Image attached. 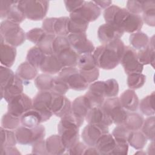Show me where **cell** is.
I'll use <instances>...</instances> for the list:
<instances>
[{"label":"cell","instance_id":"cell-1","mask_svg":"<svg viewBox=\"0 0 155 155\" xmlns=\"http://www.w3.org/2000/svg\"><path fill=\"white\" fill-rule=\"evenodd\" d=\"M125 46L120 39L98 46L93 54L97 67L104 70L116 68L120 64Z\"/></svg>","mask_w":155,"mask_h":155},{"label":"cell","instance_id":"cell-2","mask_svg":"<svg viewBox=\"0 0 155 155\" xmlns=\"http://www.w3.org/2000/svg\"><path fill=\"white\" fill-rule=\"evenodd\" d=\"M0 34L6 44L15 47L22 45L26 39V33L19 25L8 20L1 22Z\"/></svg>","mask_w":155,"mask_h":155},{"label":"cell","instance_id":"cell-3","mask_svg":"<svg viewBox=\"0 0 155 155\" xmlns=\"http://www.w3.org/2000/svg\"><path fill=\"white\" fill-rule=\"evenodd\" d=\"M18 4L26 18L31 21H40L47 15L49 2L41 0H24L18 1Z\"/></svg>","mask_w":155,"mask_h":155},{"label":"cell","instance_id":"cell-4","mask_svg":"<svg viewBox=\"0 0 155 155\" xmlns=\"http://www.w3.org/2000/svg\"><path fill=\"white\" fill-rule=\"evenodd\" d=\"M79 127L70 119L62 117L58 125V133L67 150L79 142Z\"/></svg>","mask_w":155,"mask_h":155},{"label":"cell","instance_id":"cell-5","mask_svg":"<svg viewBox=\"0 0 155 155\" xmlns=\"http://www.w3.org/2000/svg\"><path fill=\"white\" fill-rule=\"evenodd\" d=\"M15 133L18 143L33 145L44 139L45 129L42 125H39L34 128H27L22 125L18 127Z\"/></svg>","mask_w":155,"mask_h":155},{"label":"cell","instance_id":"cell-6","mask_svg":"<svg viewBox=\"0 0 155 155\" xmlns=\"http://www.w3.org/2000/svg\"><path fill=\"white\" fill-rule=\"evenodd\" d=\"M58 76L66 83L69 89L76 91L85 90L88 87V83L75 67H64L59 73Z\"/></svg>","mask_w":155,"mask_h":155},{"label":"cell","instance_id":"cell-7","mask_svg":"<svg viewBox=\"0 0 155 155\" xmlns=\"http://www.w3.org/2000/svg\"><path fill=\"white\" fill-rule=\"evenodd\" d=\"M101 107L110 117L114 124L122 125L125 121L128 111L122 107L119 97H113L106 99Z\"/></svg>","mask_w":155,"mask_h":155},{"label":"cell","instance_id":"cell-8","mask_svg":"<svg viewBox=\"0 0 155 155\" xmlns=\"http://www.w3.org/2000/svg\"><path fill=\"white\" fill-rule=\"evenodd\" d=\"M101 8L92 1H85L82 6L76 11L70 13V19L89 24L96 21L100 16Z\"/></svg>","mask_w":155,"mask_h":155},{"label":"cell","instance_id":"cell-9","mask_svg":"<svg viewBox=\"0 0 155 155\" xmlns=\"http://www.w3.org/2000/svg\"><path fill=\"white\" fill-rule=\"evenodd\" d=\"M51 101L52 93L50 91H40L32 100V108L40 113L42 122L49 120L53 115L50 110Z\"/></svg>","mask_w":155,"mask_h":155},{"label":"cell","instance_id":"cell-10","mask_svg":"<svg viewBox=\"0 0 155 155\" xmlns=\"http://www.w3.org/2000/svg\"><path fill=\"white\" fill-rule=\"evenodd\" d=\"M120 63L127 74L141 73L143 69V65L139 62L137 59L135 49L128 45L125 46Z\"/></svg>","mask_w":155,"mask_h":155},{"label":"cell","instance_id":"cell-11","mask_svg":"<svg viewBox=\"0 0 155 155\" xmlns=\"http://www.w3.org/2000/svg\"><path fill=\"white\" fill-rule=\"evenodd\" d=\"M91 107L85 96H81L73 101L71 104V111L68 115L79 127H81Z\"/></svg>","mask_w":155,"mask_h":155},{"label":"cell","instance_id":"cell-12","mask_svg":"<svg viewBox=\"0 0 155 155\" xmlns=\"http://www.w3.org/2000/svg\"><path fill=\"white\" fill-rule=\"evenodd\" d=\"M7 103V112L19 117L31 110L33 105L31 99L23 93L14 97Z\"/></svg>","mask_w":155,"mask_h":155},{"label":"cell","instance_id":"cell-13","mask_svg":"<svg viewBox=\"0 0 155 155\" xmlns=\"http://www.w3.org/2000/svg\"><path fill=\"white\" fill-rule=\"evenodd\" d=\"M91 108L101 107L105 101V81H95L90 85L88 91L84 94Z\"/></svg>","mask_w":155,"mask_h":155},{"label":"cell","instance_id":"cell-14","mask_svg":"<svg viewBox=\"0 0 155 155\" xmlns=\"http://www.w3.org/2000/svg\"><path fill=\"white\" fill-rule=\"evenodd\" d=\"M108 126L88 124L83 128L81 137L86 145L95 147L99 139L103 134L108 133Z\"/></svg>","mask_w":155,"mask_h":155},{"label":"cell","instance_id":"cell-15","mask_svg":"<svg viewBox=\"0 0 155 155\" xmlns=\"http://www.w3.org/2000/svg\"><path fill=\"white\" fill-rule=\"evenodd\" d=\"M129 14L130 12L127 8H120L116 5H111L105 9L104 18L107 24L114 25L122 30V27Z\"/></svg>","mask_w":155,"mask_h":155},{"label":"cell","instance_id":"cell-16","mask_svg":"<svg viewBox=\"0 0 155 155\" xmlns=\"http://www.w3.org/2000/svg\"><path fill=\"white\" fill-rule=\"evenodd\" d=\"M67 38L70 42L71 47L79 55L92 53L95 50L93 42L87 38L86 33L69 34L67 36Z\"/></svg>","mask_w":155,"mask_h":155},{"label":"cell","instance_id":"cell-17","mask_svg":"<svg viewBox=\"0 0 155 155\" xmlns=\"http://www.w3.org/2000/svg\"><path fill=\"white\" fill-rule=\"evenodd\" d=\"M51 93L52 101L50 110L53 114L56 116L61 118L64 117L71 111V101L64 95Z\"/></svg>","mask_w":155,"mask_h":155},{"label":"cell","instance_id":"cell-18","mask_svg":"<svg viewBox=\"0 0 155 155\" xmlns=\"http://www.w3.org/2000/svg\"><path fill=\"white\" fill-rule=\"evenodd\" d=\"M124 33V31L119 27L107 23L100 25L97 30L99 40L102 44L120 39Z\"/></svg>","mask_w":155,"mask_h":155},{"label":"cell","instance_id":"cell-19","mask_svg":"<svg viewBox=\"0 0 155 155\" xmlns=\"http://www.w3.org/2000/svg\"><path fill=\"white\" fill-rule=\"evenodd\" d=\"M85 120L88 124L110 126L113 124L110 117L101 107L91 108L87 113Z\"/></svg>","mask_w":155,"mask_h":155},{"label":"cell","instance_id":"cell-20","mask_svg":"<svg viewBox=\"0 0 155 155\" xmlns=\"http://www.w3.org/2000/svg\"><path fill=\"white\" fill-rule=\"evenodd\" d=\"M122 107L127 111H136L139 104V98L133 90L128 89L124 91L119 97Z\"/></svg>","mask_w":155,"mask_h":155},{"label":"cell","instance_id":"cell-21","mask_svg":"<svg viewBox=\"0 0 155 155\" xmlns=\"http://www.w3.org/2000/svg\"><path fill=\"white\" fill-rule=\"evenodd\" d=\"M39 68L44 73L51 75L59 73L64 67L58 57L55 54H51L45 56Z\"/></svg>","mask_w":155,"mask_h":155},{"label":"cell","instance_id":"cell-22","mask_svg":"<svg viewBox=\"0 0 155 155\" xmlns=\"http://www.w3.org/2000/svg\"><path fill=\"white\" fill-rule=\"evenodd\" d=\"M116 146V140L111 134L109 133L103 134L97 140L95 147L99 154H112Z\"/></svg>","mask_w":155,"mask_h":155},{"label":"cell","instance_id":"cell-23","mask_svg":"<svg viewBox=\"0 0 155 155\" xmlns=\"http://www.w3.org/2000/svg\"><path fill=\"white\" fill-rule=\"evenodd\" d=\"M24 82L16 75L14 81L4 89H1V99L4 98L8 102L14 97L23 93Z\"/></svg>","mask_w":155,"mask_h":155},{"label":"cell","instance_id":"cell-24","mask_svg":"<svg viewBox=\"0 0 155 155\" xmlns=\"http://www.w3.org/2000/svg\"><path fill=\"white\" fill-rule=\"evenodd\" d=\"M137 59L141 64L143 65L150 64L154 67L155 58L154 36L150 39L148 45L145 48L140 50L137 53Z\"/></svg>","mask_w":155,"mask_h":155},{"label":"cell","instance_id":"cell-25","mask_svg":"<svg viewBox=\"0 0 155 155\" xmlns=\"http://www.w3.org/2000/svg\"><path fill=\"white\" fill-rule=\"evenodd\" d=\"M16 49L15 47L7 44H0V60L1 65L10 68L11 67L16 59Z\"/></svg>","mask_w":155,"mask_h":155},{"label":"cell","instance_id":"cell-26","mask_svg":"<svg viewBox=\"0 0 155 155\" xmlns=\"http://www.w3.org/2000/svg\"><path fill=\"white\" fill-rule=\"evenodd\" d=\"M48 154H62L67 150L60 135H51L45 140Z\"/></svg>","mask_w":155,"mask_h":155},{"label":"cell","instance_id":"cell-27","mask_svg":"<svg viewBox=\"0 0 155 155\" xmlns=\"http://www.w3.org/2000/svg\"><path fill=\"white\" fill-rule=\"evenodd\" d=\"M64 67H75L77 66L79 54L71 47L67 48L55 54Z\"/></svg>","mask_w":155,"mask_h":155},{"label":"cell","instance_id":"cell-28","mask_svg":"<svg viewBox=\"0 0 155 155\" xmlns=\"http://www.w3.org/2000/svg\"><path fill=\"white\" fill-rule=\"evenodd\" d=\"M143 23V21L142 16L139 15H134L130 13L122 27V30L124 32L131 34L140 31Z\"/></svg>","mask_w":155,"mask_h":155},{"label":"cell","instance_id":"cell-29","mask_svg":"<svg viewBox=\"0 0 155 155\" xmlns=\"http://www.w3.org/2000/svg\"><path fill=\"white\" fill-rule=\"evenodd\" d=\"M15 74L23 82H28L29 81L33 80L34 78H36L38 70L37 68L26 61L22 62L18 66Z\"/></svg>","mask_w":155,"mask_h":155},{"label":"cell","instance_id":"cell-30","mask_svg":"<svg viewBox=\"0 0 155 155\" xmlns=\"http://www.w3.org/2000/svg\"><path fill=\"white\" fill-rule=\"evenodd\" d=\"M20 120L21 125L27 128H34L42 122L40 113L33 108L23 114Z\"/></svg>","mask_w":155,"mask_h":155},{"label":"cell","instance_id":"cell-31","mask_svg":"<svg viewBox=\"0 0 155 155\" xmlns=\"http://www.w3.org/2000/svg\"><path fill=\"white\" fill-rule=\"evenodd\" d=\"M143 121L144 118L140 114L128 111L126 120L122 125L130 131H137L141 129Z\"/></svg>","mask_w":155,"mask_h":155},{"label":"cell","instance_id":"cell-32","mask_svg":"<svg viewBox=\"0 0 155 155\" xmlns=\"http://www.w3.org/2000/svg\"><path fill=\"white\" fill-rule=\"evenodd\" d=\"M46 56L43 51L36 45L31 47L28 51L26 60L30 64L38 68L40 67Z\"/></svg>","mask_w":155,"mask_h":155},{"label":"cell","instance_id":"cell-33","mask_svg":"<svg viewBox=\"0 0 155 155\" xmlns=\"http://www.w3.org/2000/svg\"><path fill=\"white\" fill-rule=\"evenodd\" d=\"M142 19L151 27L155 25V2L153 1H143Z\"/></svg>","mask_w":155,"mask_h":155},{"label":"cell","instance_id":"cell-34","mask_svg":"<svg viewBox=\"0 0 155 155\" xmlns=\"http://www.w3.org/2000/svg\"><path fill=\"white\" fill-rule=\"evenodd\" d=\"M150 39L148 36L142 31H137L131 33L129 37V41L131 47L136 50H142L145 48L148 43Z\"/></svg>","mask_w":155,"mask_h":155},{"label":"cell","instance_id":"cell-35","mask_svg":"<svg viewBox=\"0 0 155 155\" xmlns=\"http://www.w3.org/2000/svg\"><path fill=\"white\" fill-rule=\"evenodd\" d=\"M77 65L80 72L91 71L97 67L91 53L80 55Z\"/></svg>","mask_w":155,"mask_h":155},{"label":"cell","instance_id":"cell-36","mask_svg":"<svg viewBox=\"0 0 155 155\" xmlns=\"http://www.w3.org/2000/svg\"><path fill=\"white\" fill-rule=\"evenodd\" d=\"M147 139L142 131H131L128 138V143L136 150L142 149L147 142Z\"/></svg>","mask_w":155,"mask_h":155},{"label":"cell","instance_id":"cell-37","mask_svg":"<svg viewBox=\"0 0 155 155\" xmlns=\"http://www.w3.org/2000/svg\"><path fill=\"white\" fill-rule=\"evenodd\" d=\"M154 91H153L150 95L147 96L143 98L140 104H139V107L141 113L147 116L154 115Z\"/></svg>","mask_w":155,"mask_h":155},{"label":"cell","instance_id":"cell-38","mask_svg":"<svg viewBox=\"0 0 155 155\" xmlns=\"http://www.w3.org/2000/svg\"><path fill=\"white\" fill-rule=\"evenodd\" d=\"M69 18L63 16L55 18L53 24V34L56 36H67L70 33L68 31Z\"/></svg>","mask_w":155,"mask_h":155},{"label":"cell","instance_id":"cell-39","mask_svg":"<svg viewBox=\"0 0 155 155\" xmlns=\"http://www.w3.org/2000/svg\"><path fill=\"white\" fill-rule=\"evenodd\" d=\"M54 77L50 74L42 73L35 79V84L39 91H51L53 86Z\"/></svg>","mask_w":155,"mask_h":155},{"label":"cell","instance_id":"cell-40","mask_svg":"<svg viewBox=\"0 0 155 155\" xmlns=\"http://www.w3.org/2000/svg\"><path fill=\"white\" fill-rule=\"evenodd\" d=\"M18 1H14V3L12 5L6 16L5 20L19 24L26 18V17L22 10L18 6Z\"/></svg>","mask_w":155,"mask_h":155},{"label":"cell","instance_id":"cell-41","mask_svg":"<svg viewBox=\"0 0 155 155\" xmlns=\"http://www.w3.org/2000/svg\"><path fill=\"white\" fill-rule=\"evenodd\" d=\"M0 137H1V147L0 148L15 147L16 144L17 140L15 136V133L10 130H7L2 127L0 128Z\"/></svg>","mask_w":155,"mask_h":155},{"label":"cell","instance_id":"cell-42","mask_svg":"<svg viewBox=\"0 0 155 155\" xmlns=\"http://www.w3.org/2000/svg\"><path fill=\"white\" fill-rule=\"evenodd\" d=\"M16 74L10 68L3 65L0 67L1 89H4L15 80Z\"/></svg>","mask_w":155,"mask_h":155},{"label":"cell","instance_id":"cell-43","mask_svg":"<svg viewBox=\"0 0 155 155\" xmlns=\"http://www.w3.org/2000/svg\"><path fill=\"white\" fill-rule=\"evenodd\" d=\"M1 127L7 130H14L19 127L20 117L8 112L4 114L1 119Z\"/></svg>","mask_w":155,"mask_h":155},{"label":"cell","instance_id":"cell-44","mask_svg":"<svg viewBox=\"0 0 155 155\" xmlns=\"http://www.w3.org/2000/svg\"><path fill=\"white\" fill-rule=\"evenodd\" d=\"M155 118L154 116H150L144 120L142 126V132L148 140H154L155 130Z\"/></svg>","mask_w":155,"mask_h":155},{"label":"cell","instance_id":"cell-45","mask_svg":"<svg viewBox=\"0 0 155 155\" xmlns=\"http://www.w3.org/2000/svg\"><path fill=\"white\" fill-rule=\"evenodd\" d=\"M146 76L142 73H131L128 74L127 85L131 90L140 88L143 86Z\"/></svg>","mask_w":155,"mask_h":155},{"label":"cell","instance_id":"cell-46","mask_svg":"<svg viewBox=\"0 0 155 155\" xmlns=\"http://www.w3.org/2000/svg\"><path fill=\"white\" fill-rule=\"evenodd\" d=\"M56 35L47 34L45 36L41 41V42L36 45L39 47L45 55L53 54V41L56 38Z\"/></svg>","mask_w":155,"mask_h":155},{"label":"cell","instance_id":"cell-47","mask_svg":"<svg viewBox=\"0 0 155 155\" xmlns=\"http://www.w3.org/2000/svg\"><path fill=\"white\" fill-rule=\"evenodd\" d=\"M71 47L67 36H56L53 43V54H57L61 51Z\"/></svg>","mask_w":155,"mask_h":155},{"label":"cell","instance_id":"cell-48","mask_svg":"<svg viewBox=\"0 0 155 155\" xmlns=\"http://www.w3.org/2000/svg\"><path fill=\"white\" fill-rule=\"evenodd\" d=\"M47 33L41 28H34L26 33V39L30 42L38 45L45 36Z\"/></svg>","mask_w":155,"mask_h":155},{"label":"cell","instance_id":"cell-49","mask_svg":"<svg viewBox=\"0 0 155 155\" xmlns=\"http://www.w3.org/2000/svg\"><path fill=\"white\" fill-rule=\"evenodd\" d=\"M88 24L84 23L78 21L70 19L68 22V31L70 34L85 33L88 28Z\"/></svg>","mask_w":155,"mask_h":155},{"label":"cell","instance_id":"cell-50","mask_svg":"<svg viewBox=\"0 0 155 155\" xmlns=\"http://www.w3.org/2000/svg\"><path fill=\"white\" fill-rule=\"evenodd\" d=\"M105 97H116L119 93V85L114 79H110L105 81Z\"/></svg>","mask_w":155,"mask_h":155},{"label":"cell","instance_id":"cell-51","mask_svg":"<svg viewBox=\"0 0 155 155\" xmlns=\"http://www.w3.org/2000/svg\"><path fill=\"white\" fill-rule=\"evenodd\" d=\"M69 90L68 85L58 76L54 77L52 88L50 91L64 95Z\"/></svg>","mask_w":155,"mask_h":155},{"label":"cell","instance_id":"cell-52","mask_svg":"<svg viewBox=\"0 0 155 155\" xmlns=\"http://www.w3.org/2000/svg\"><path fill=\"white\" fill-rule=\"evenodd\" d=\"M131 131L127 128L124 125H117L113 130L112 135L116 140H124L127 142Z\"/></svg>","mask_w":155,"mask_h":155},{"label":"cell","instance_id":"cell-53","mask_svg":"<svg viewBox=\"0 0 155 155\" xmlns=\"http://www.w3.org/2000/svg\"><path fill=\"white\" fill-rule=\"evenodd\" d=\"M143 1H128L127 2V10L131 13L139 15L143 12Z\"/></svg>","mask_w":155,"mask_h":155},{"label":"cell","instance_id":"cell-54","mask_svg":"<svg viewBox=\"0 0 155 155\" xmlns=\"http://www.w3.org/2000/svg\"><path fill=\"white\" fill-rule=\"evenodd\" d=\"M115 140L116 146L112 154H127L128 150V142L124 140H119L116 139Z\"/></svg>","mask_w":155,"mask_h":155},{"label":"cell","instance_id":"cell-55","mask_svg":"<svg viewBox=\"0 0 155 155\" xmlns=\"http://www.w3.org/2000/svg\"><path fill=\"white\" fill-rule=\"evenodd\" d=\"M31 153L34 154H48L45 140L43 139L33 144Z\"/></svg>","mask_w":155,"mask_h":155},{"label":"cell","instance_id":"cell-56","mask_svg":"<svg viewBox=\"0 0 155 155\" xmlns=\"http://www.w3.org/2000/svg\"><path fill=\"white\" fill-rule=\"evenodd\" d=\"M85 1H64L67 10L70 13L80 8L84 4Z\"/></svg>","mask_w":155,"mask_h":155},{"label":"cell","instance_id":"cell-57","mask_svg":"<svg viewBox=\"0 0 155 155\" xmlns=\"http://www.w3.org/2000/svg\"><path fill=\"white\" fill-rule=\"evenodd\" d=\"M15 1H4L1 0L0 2V16L1 19L6 18V16Z\"/></svg>","mask_w":155,"mask_h":155},{"label":"cell","instance_id":"cell-58","mask_svg":"<svg viewBox=\"0 0 155 155\" xmlns=\"http://www.w3.org/2000/svg\"><path fill=\"white\" fill-rule=\"evenodd\" d=\"M87 148V147L84 143L78 142L67 151H68V153L70 154H84Z\"/></svg>","mask_w":155,"mask_h":155},{"label":"cell","instance_id":"cell-59","mask_svg":"<svg viewBox=\"0 0 155 155\" xmlns=\"http://www.w3.org/2000/svg\"><path fill=\"white\" fill-rule=\"evenodd\" d=\"M0 154H20V153L18 151V149L15 147H8L0 148Z\"/></svg>","mask_w":155,"mask_h":155},{"label":"cell","instance_id":"cell-60","mask_svg":"<svg viewBox=\"0 0 155 155\" xmlns=\"http://www.w3.org/2000/svg\"><path fill=\"white\" fill-rule=\"evenodd\" d=\"M93 2L100 8L105 9L110 7L112 4V1H93Z\"/></svg>","mask_w":155,"mask_h":155},{"label":"cell","instance_id":"cell-61","mask_svg":"<svg viewBox=\"0 0 155 155\" xmlns=\"http://www.w3.org/2000/svg\"><path fill=\"white\" fill-rule=\"evenodd\" d=\"M84 154H99L95 147H88L84 152Z\"/></svg>","mask_w":155,"mask_h":155},{"label":"cell","instance_id":"cell-62","mask_svg":"<svg viewBox=\"0 0 155 155\" xmlns=\"http://www.w3.org/2000/svg\"><path fill=\"white\" fill-rule=\"evenodd\" d=\"M138 153H139V154H146V153H145V152H142V151H137V153H136V154H138Z\"/></svg>","mask_w":155,"mask_h":155}]
</instances>
